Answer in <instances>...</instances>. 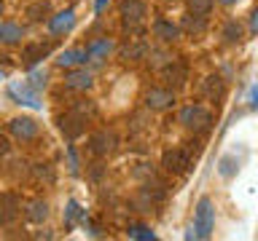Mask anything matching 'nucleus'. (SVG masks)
Wrapping results in <instances>:
<instances>
[{
    "label": "nucleus",
    "mask_w": 258,
    "mask_h": 241,
    "mask_svg": "<svg viewBox=\"0 0 258 241\" xmlns=\"http://www.w3.org/2000/svg\"><path fill=\"white\" fill-rule=\"evenodd\" d=\"M237 169H239L237 161H234L231 156H223V158H221V166H218V172H221L223 177H231V174H237Z\"/></svg>",
    "instance_id": "26"
},
{
    "label": "nucleus",
    "mask_w": 258,
    "mask_h": 241,
    "mask_svg": "<svg viewBox=\"0 0 258 241\" xmlns=\"http://www.w3.org/2000/svg\"><path fill=\"white\" fill-rule=\"evenodd\" d=\"M183 30L194 32V35H202V32H205V16H197V14L185 16V22H183Z\"/></svg>",
    "instance_id": "22"
},
{
    "label": "nucleus",
    "mask_w": 258,
    "mask_h": 241,
    "mask_svg": "<svg viewBox=\"0 0 258 241\" xmlns=\"http://www.w3.org/2000/svg\"><path fill=\"white\" fill-rule=\"evenodd\" d=\"M188 11L197 16H207L213 11V0H188Z\"/></svg>",
    "instance_id": "25"
},
{
    "label": "nucleus",
    "mask_w": 258,
    "mask_h": 241,
    "mask_svg": "<svg viewBox=\"0 0 258 241\" xmlns=\"http://www.w3.org/2000/svg\"><path fill=\"white\" fill-rule=\"evenodd\" d=\"M86 59H89L86 48H68V51H62L59 56H56V64H59V67L73 70V67H81Z\"/></svg>",
    "instance_id": "13"
},
{
    "label": "nucleus",
    "mask_w": 258,
    "mask_h": 241,
    "mask_svg": "<svg viewBox=\"0 0 258 241\" xmlns=\"http://www.w3.org/2000/svg\"><path fill=\"white\" fill-rule=\"evenodd\" d=\"M129 236L132 238H153V233L148 228H143V225H135V228H129Z\"/></svg>",
    "instance_id": "30"
},
{
    "label": "nucleus",
    "mask_w": 258,
    "mask_h": 241,
    "mask_svg": "<svg viewBox=\"0 0 258 241\" xmlns=\"http://www.w3.org/2000/svg\"><path fill=\"white\" fill-rule=\"evenodd\" d=\"M145 104H148L151 110H167L175 104V94L169 91V88H151V91L145 94Z\"/></svg>",
    "instance_id": "11"
},
{
    "label": "nucleus",
    "mask_w": 258,
    "mask_h": 241,
    "mask_svg": "<svg viewBox=\"0 0 258 241\" xmlns=\"http://www.w3.org/2000/svg\"><path fill=\"white\" fill-rule=\"evenodd\" d=\"M202 88H205V94L207 96H221L223 94V80L218 78V75H210V78H205V83H202Z\"/></svg>",
    "instance_id": "20"
},
{
    "label": "nucleus",
    "mask_w": 258,
    "mask_h": 241,
    "mask_svg": "<svg viewBox=\"0 0 258 241\" xmlns=\"http://www.w3.org/2000/svg\"><path fill=\"white\" fill-rule=\"evenodd\" d=\"M89 145H92V153L94 156H108V153H113V148H116V134L108 132V129H102V132L92 134V140H89Z\"/></svg>",
    "instance_id": "10"
},
{
    "label": "nucleus",
    "mask_w": 258,
    "mask_h": 241,
    "mask_svg": "<svg viewBox=\"0 0 258 241\" xmlns=\"http://www.w3.org/2000/svg\"><path fill=\"white\" fill-rule=\"evenodd\" d=\"M84 124H86V118L78 115L76 110H70V112H64V115H59V129H62V134L68 137V140H78V137L86 132Z\"/></svg>",
    "instance_id": "7"
},
{
    "label": "nucleus",
    "mask_w": 258,
    "mask_h": 241,
    "mask_svg": "<svg viewBox=\"0 0 258 241\" xmlns=\"http://www.w3.org/2000/svg\"><path fill=\"white\" fill-rule=\"evenodd\" d=\"M118 14H121V19H124V24L129 30H137L145 19V3L143 0H121Z\"/></svg>",
    "instance_id": "3"
},
{
    "label": "nucleus",
    "mask_w": 258,
    "mask_h": 241,
    "mask_svg": "<svg viewBox=\"0 0 258 241\" xmlns=\"http://www.w3.org/2000/svg\"><path fill=\"white\" fill-rule=\"evenodd\" d=\"M167 75H169V80L175 78V83H183V80H185V67H180V64H169Z\"/></svg>",
    "instance_id": "29"
},
{
    "label": "nucleus",
    "mask_w": 258,
    "mask_h": 241,
    "mask_svg": "<svg viewBox=\"0 0 258 241\" xmlns=\"http://www.w3.org/2000/svg\"><path fill=\"white\" fill-rule=\"evenodd\" d=\"M22 27L14 22H0V43H19L22 40Z\"/></svg>",
    "instance_id": "17"
},
{
    "label": "nucleus",
    "mask_w": 258,
    "mask_h": 241,
    "mask_svg": "<svg viewBox=\"0 0 258 241\" xmlns=\"http://www.w3.org/2000/svg\"><path fill=\"white\" fill-rule=\"evenodd\" d=\"M250 107H253V110H258V86H253V88H250Z\"/></svg>",
    "instance_id": "32"
},
{
    "label": "nucleus",
    "mask_w": 258,
    "mask_h": 241,
    "mask_svg": "<svg viewBox=\"0 0 258 241\" xmlns=\"http://www.w3.org/2000/svg\"><path fill=\"white\" fill-rule=\"evenodd\" d=\"M153 35H156L161 43H175V40L180 38V27H175V24L167 22V19H156L153 22Z\"/></svg>",
    "instance_id": "14"
},
{
    "label": "nucleus",
    "mask_w": 258,
    "mask_h": 241,
    "mask_svg": "<svg viewBox=\"0 0 258 241\" xmlns=\"http://www.w3.org/2000/svg\"><path fill=\"white\" fill-rule=\"evenodd\" d=\"M0 64H8V56L6 54H0Z\"/></svg>",
    "instance_id": "35"
},
{
    "label": "nucleus",
    "mask_w": 258,
    "mask_h": 241,
    "mask_svg": "<svg viewBox=\"0 0 258 241\" xmlns=\"http://www.w3.org/2000/svg\"><path fill=\"white\" fill-rule=\"evenodd\" d=\"M27 16H30L32 22L51 19V6H48V0H38V3H30V6H27Z\"/></svg>",
    "instance_id": "18"
},
{
    "label": "nucleus",
    "mask_w": 258,
    "mask_h": 241,
    "mask_svg": "<svg viewBox=\"0 0 258 241\" xmlns=\"http://www.w3.org/2000/svg\"><path fill=\"white\" fill-rule=\"evenodd\" d=\"M145 54H148V46L145 43H132V46L121 48V56H124V59H143Z\"/></svg>",
    "instance_id": "21"
},
{
    "label": "nucleus",
    "mask_w": 258,
    "mask_h": 241,
    "mask_svg": "<svg viewBox=\"0 0 258 241\" xmlns=\"http://www.w3.org/2000/svg\"><path fill=\"white\" fill-rule=\"evenodd\" d=\"M161 166H164L167 172H172V174H183V172H188V166H191V156L180 148L167 150L164 158H161Z\"/></svg>",
    "instance_id": "6"
},
{
    "label": "nucleus",
    "mask_w": 258,
    "mask_h": 241,
    "mask_svg": "<svg viewBox=\"0 0 258 241\" xmlns=\"http://www.w3.org/2000/svg\"><path fill=\"white\" fill-rule=\"evenodd\" d=\"M73 22H76V11L68 8V11H59L48 19V30H51V35H62V32H68L73 27Z\"/></svg>",
    "instance_id": "15"
},
{
    "label": "nucleus",
    "mask_w": 258,
    "mask_h": 241,
    "mask_svg": "<svg viewBox=\"0 0 258 241\" xmlns=\"http://www.w3.org/2000/svg\"><path fill=\"white\" fill-rule=\"evenodd\" d=\"M27 220L32 225H43L48 220V204L43 198H35V201H30V204H27Z\"/></svg>",
    "instance_id": "16"
},
{
    "label": "nucleus",
    "mask_w": 258,
    "mask_h": 241,
    "mask_svg": "<svg viewBox=\"0 0 258 241\" xmlns=\"http://www.w3.org/2000/svg\"><path fill=\"white\" fill-rule=\"evenodd\" d=\"M86 51H89V56H94V59L100 62L102 56L110 51V40H108V38H105V40H97V43H92V46L86 48Z\"/></svg>",
    "instance_id": "24"
},
{
    "label": "nucleus",
    "mask_w": 258,
    "mask_h": 241,
    "mask_svg": "<svg viewBox=\"0 0 258 241\" xmlns=\"http://www.w3.org/2000/svg\"><path fill=\"white\" fill-rule=\"evenodd\" d=\"M0 14H3V0H0Z\"/></svg>",
    "instance_id": "36"
},
{
    "label": "nucleus",
    "mask_w": 258,
    "mask_h": 241,
    "mask_svg": "<svg viewBox=\"0 0 258 241\" xmlns=\"http://www.w3.org/2000/svg\"><path fill=\"white\" fill-rule=\"evenodd\" d=\"M92 72L84 70V67H73L68 70V75H64V86L73 88V91H89L92 88Z\"/></svg>",
    "instance_id": "9"
},
{
    "label": "nucleus",
    "mask_w": 258,
    "mask_h": 241,
    "mask_svg": "<svg viewBox=\"0 0 258 241\" xmlns=\"http://www.w3.org/2000/svg\"><path fill=\"white\" fill-rule=\"evenodd\" d=\"M8 129H11V134L16 137V140H22V142H27V140H35V137H38V132H40L38 120H35V118H27V115H19V118H14L11 124H8Z\"/></svg>",
    "instance_id": "5"
},
{
    "label": "nucleus",
    "mask_w": 258,
    "mask_h": 241,
    "mask_svg": "<svg viewBox=\"0 0 258 241\" xmlns=\"http://www.w3.org/2000/svg\"><path fill=\"white\" fill-rule=\"evenodd\" d=\"M30 83L35 86L38 91H40V88H46V83H48V75H46L43 70H32V72H30Z\"/></svg>",
    "instance_id": "28"
},
{
    "label": "nucleus",
    "mask_w": 258,
    "mask_h": 241,
    "mask_svg": "<svg viewBox=\"0 0 258 241\" xmlns=\"http://www.w3.org/2000/svg\"><path fill=\"white\" fill-rule=\"evenodd\" d=\"M48 54H51V43H30V46H24V51H22V64L27 70H32L38 62H43Z\"/></svg>",
    "instance_id": "8"
},
{
    "label": "nucleus",
    "mask_w": 258,
    "mask_h": 241,
    "mask_svg": "<svg viewBox=\"0 0 258 241\" xmlns=\"http://www.w3.org/2000/svg\"><path fill=\"white\" fill-rule=\"evenodd\" d=\"M0 78H3V72H0Z\"/></svg>",
    "instance_id": "37"
},
{
    "label": "nucleus",
    "mask_w": 258,
    "mask_h": 241,
    "mask_svg": "<svg viewBox=\"0 0 258 241\" xmlns=\"http://www.w3.org/2000/svg\"><path fill=\"white\" fill-rule=\"evenodd\" d=\"M250 32L258 35V6L253 8V14H250Z\"/></svg>",
    "instance_id": "31"
},
{
    "label": "nucleus",
    "mask_w": 258,
    "mask_h": 241,
    "mask_svg": "<svg viewBox=\"0 0 258 241\" xmlns=\"http://www.w3.org/2000/svg\"><path fill=\"white\" fill-rule=\"evenodd\" d=\"M73 110H76L78 115H84V118H86V115H94V112H97V107H94L89 99H76V102H73Z\"/></svg>",
    "instance_id": "27"
},
{
    "label": "nucleus",
    "mask_w": 258,
    "mask_h": 241,
    "mask_svg": "<svg viewBox=\"0 0 258 241\" xmlns=\"http://www.w3.org/2000/svg\"><path fill=\"white\" fill-rule=\"evenodd\" d=\"M19 217V198L14 193H0V225H8Z\"/></svg>",
    "instance_id": "12"
},
{
    "label": "nucleus",
    "mask_w": 258,
    "mask_h": 241,
    "mask_svg": "<svg viewBox=\"0 0 258 241\" xmlns=\"http://www.w3.org/2000/svg\"><path fill=\"white\" fill-rule=\"evenodd\" d=\"M213 225H215V209H213V201L210 198H199L197 204V214H194V230H197L199 238H207L213 233Z\"/></svg>",
    "instance_id": "1"
},
{
    "label": "nucleus",
    "mask_w": 258,
    "mask_h": 241,
    "mask_svg": "<svg viewBox=\"0 0 258 241\" xmlns=\"http://www.w3.org/2000/svg\"><path fill=\"white\" fill-rule=\"evenodd\" d=\"M64 214H68V228H73V222H76V220H86V212L76 204V201H68Z\"/></svg>",
    "instance_id": "23"
},
{
    "label": "nucleus",
    "mask_w": 258,
    "mask_h": 241,
    "mask_svg": "<svg viewBox=\"0 0 258 241\" xmlns=\"http://www.w3.org/2000/svg\"><path fill=\"white\" fill-rule=\"evenodd\" d=\"M221 35H223L226 43H239V40H242V24H239V22H234V19H231V22H226Z\"/></svg>",
    "instance_id": "19"
},
{
    "label": "nucleus",
    "mask_w": 258,
    "mask_h": 241,
    "mask_svg": "<svg viewBox=\"0 0 258 241\" xmlns=\"http://www.w3.org/2000/svg\"><path fill=\"white\" fill-rule=\"evenodd\" d=\"M6 153H8V140H6V137H0V156H6Z\"/></svg>",
    "instance_id": "33"
},
{
    "label": "nucleus",
    "mask_w": 258,
    "mask_h": 241,
    "mask_svg": "<svg viewBox=\"0 0 258 241\" xmlns=\"http://www.w3.org/2000/svg\"><path fill=\"white\" fill-rule=\"evenodd\" d=\"M8 96L11 99H16L19 104H27V107L32 110H40V99H38V88L32 86V83H11L8 86Z\"/></svg>",
    "instance_id": "4"
},
{
    "label": "nucleus",
    "mask_w": 258,
    "mask_h": 241,
    "mask_svg": "<svg viewBox=\"0 0 258 241\" xmlns=\"http://www.w3.org/2000/svg\"><path fill=\"white\" fill-rule=\"evenodd\" d=\"M237 0H221V6H234Z\"/></svg>",
    "instance_id": "34"
},
{
    "label": "nucleus",
    "mask_w": 258,
    "mask_h": 241,
    "mask_svg": "<svg viewBox=\"0 0 258 241\" xmlns=\"http://www.w3.org/2000/svg\"><path fill=\"white\" fill-rule=\"evenodd\" d=\"M180 124L191 132H207L210 124H213V115L202 104H188V107L180 110Z\"/></svg>",
    "instance_id": "2"
}]
</instances>
